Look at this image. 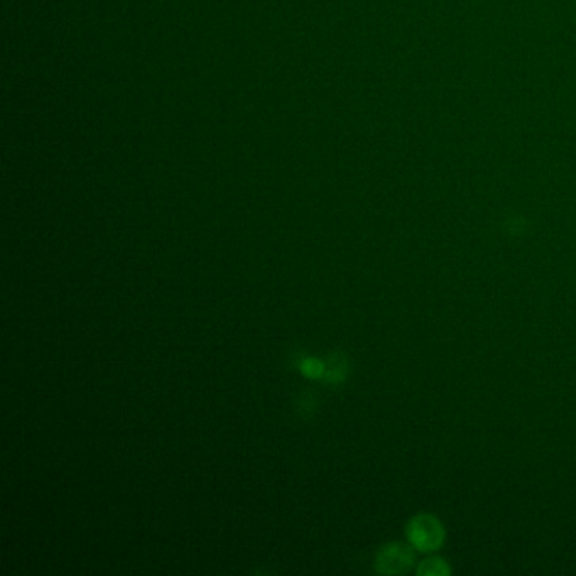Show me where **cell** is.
Returning a JSON list of instances; mask_svg holds the SVG:
<instances>
[{"instance_id":"obj_2","label":"cell","mask_w":576,"mask_h":576,"mask_svg":"<svg viewBox=\"0 0 576 576\" xmlns=\"http://www.w3.org/2000/svg\"><path fill=\"white\" fill-rule=\"evenodd\" d=\"M414 563V551L402 542H391L381 547L376 557V568L384 575L406 573Z\"/></svg>"},{"instance_id":"obj_5","label":"cell","mask_w":576,"mask_h":576,"mask_svg":"<svg viewBox=\"0 0 576 576\" xmlns=\"http://www.w3.org/2000/svg\"><path fill=\"white\" fill-rule=\"evenodd\" d=\"M299 370L304 377L308 379H319L324 376V362L318 359H304L299 364Z\"/></svg>"},{"instance_id":"obj_4","label":"cell","mask_w":576,"mask_h":576,"mask_svg":"<svg viewBox=\"0 0 576 576\" xmlns=\"http://www.w3.org/2000/svg\"><path fill=\"white\" fill-rule=\"evenodd\" d=\"M419 575H431V576H441L450 573V566L446 565L445 560L441 557H429L424 560L418 568Z\"/></svg>"},{"instance_id":"obj_3","label":"cell","mask_w":576,"mask_h":576,"mask_svg":"<svg viewBox=\"0 0 576 576\" xmlns=\"http://www.w3.org/2000/svg\"><path fill=\"white\" fill-rule=\"evenodd\" d=\"M346 376V360L341 355L333 354L330 359L324 362V379L328 382H341Z\"/></svg>"},{"instance_id":"obj_1","label":"cell","mask_w":576,"mask_h":576,"mask_svg":"<svg viewBox=\"0 0 576 576\" xmlns=\"http://www.w3.org/2000/svg\"><path fill=\"white\" fill-rule=\"evenodd\" d=\"M408 538L414 550L433 552L445 541V529L434 515L419 514L411 519L408 525Z\"/></svg>"}]
</instances>
